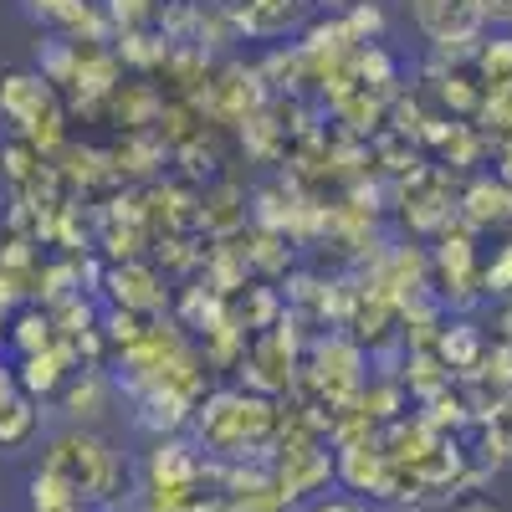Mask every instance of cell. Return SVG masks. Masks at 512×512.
I'll list each match as a JSON object with an SVG mask.
<instances>
[{"label": "cell", "mask_w": 512, "mask_h": 512, "mask_svg": "<svg viewBox=\"0 0 512 512\" xmlns=\"http://www.w3.org/2000/svg\"><path fill=\"white\" fill-rule=\"evenodd\" d=\"M487 451L497 456V461H512V395L507 400H497L492 410H487Z\"/></svg>", "instance_id": "12"}, {"label": "cell", "mask_w": 512, "mask_h": 512, "mask_svg": "<svg viewBox=\"0 0 512 512\" xmlns=\"http://www.w3.org/2000/svg\"><path fill=\"white\" fill-rule=\"evenodd\" d=\"M328 477H333V461H328V451H318V446H287V456H282V466H277V487L287 492V502L318 492Z\"/></svg>", "instance_id": "7"}, {"label": "cell", "mask_w": 512, "mask_h": 512, "mask_svg": "<svg viewBox=\"0 0 512 512\" xmlns=\"http://www.w3.org/2000/svg\"><path fill=\"white\" fill-rule=\"evenodd\" d=\"M72 369H77V354L57 338L52 349H41V354H26V359H21V369H16V390L31 395V400H47V395H57L62 384H67Z\"/></svg>", "instance_id": "4"}, {"label": "cell", "mask_w": 512, "mask_h": 512, "mask_svg": "<svg viewBox=\"0 0 512 512\" xmlns=\"http://www.w3.org/2000/svg\"><path fill=\"white\" fill-rule=\"evenodd\" d=\"M456 512H507V507H497V502H487V497H472V502H461Z\"/></svg>", "instance_id": "16"}, {"label": "cell", "mask_w": 512, "mask_h": 512, "mask_svg": "<svg viewBox=\"0 0 512 512\" xmlns=\"http://www.w3.org/2000/svg\"><path fill=\"white\" fill-rule=\"evenodd\" d=\"M108 512H139V507H108Z\"/></svg>", "instance_id": "18"}, {"label": "cell", "mask_w": 512, "mask_h": 512, "mask_svg": "<svg viewBox=\"0 0 512 512\" xmlns=\"http://www.w3.org/2000/svg\"><path fill=\"white\" fill-rule=\"evenodd\" d=\"M11 395H16V369H11V364H0V405H6Z\"/></svg>", "instance_id": "14"}, {"label": "cell", "mask_w": 512, "mask_h": 512, "mask_svg": "<svg viewBox=\"0 0 512 512\" xmlns=\"http://www.w3.org/2000/svg\"><path fill=\"white\" fill-rule=\"evenodd\" d=\"M405 6H415V0H405Z\"/></svg>", "instance_id": "20"}, {"label": "cell", "mask_w": 512, "mask_h": 512, "mask_svg": "<svg viewBox=\"0 0 512 512\" xmlns=\"http://www.w3.org/2000/svg\"><path fill=\"white\" fill-rule=\"evenodd\" d=\"M47 472L77 497V502H113V487L123 477V461L108 441H98L88 425H67L47 446Z\"/></svg>", "instance_id": "1"}, {"label": "cell", "mask_w": 512, "mask_h": 512, "mask_svg": "<svg viewBox=\"0 0 512 512\" xmlns=\"http://www.w3.org/2000/svg\"><path fill=\"white\" fill-rule=\"evenodd\" d=\"M318 6H328V11H364V6H374V0H318Z\"/></svg>", "instance_id": "15"}, {"label": "cell", "mask_w": 512, "mask_h": 512, "mask_svg": "<svg viewBox=\"0 0 512 512\" xmlns=\"http://www.w3.org/2000/svg\"><path fill=\"white\" fill-rule=\"evenodd\" d=\"M195 512H236V497H216V502H205V507H195Z\"/></svg>", "instance_id": "17"}, {"label": "cell", "mask_w": 512, "mask_h": 512, "mask_svg": "<svg viewBox=\"0 0 512 512\" xmlns=\"http://www.w3.org/2000/svg\"><path fill=\"white\" fill-rule=\"evenodd\" d=\"M410 21L420 26L425 41H436L441 52L477 47V36H482V26H487L482 0H415Z\"/></svg>", "instance_id": "3"}, {"label": "cell", "mask_w": 512, "mask_h": 512, "mask_svg": "<svg viewBox=\"0 0 512 512\" xmlns=\"http://www.w3.org/2000/svg\"><path fill=\"white\" fill-rule=\"evenodd\" d=\"M36 425H41V415H36V400L16 390L6 405H0V451H21V446L36 436Z\"/></svg>", "instance_id": "9"}, {"label": "cell", "mask_w": 512, "mask_h": 512, "mask_svg": "<svg viewBox=\"0 0 512 512\" xmlns=\"http://www.w3.org/2000/svg\"><path fill=\"white\" fill-rule=\"evenodd\" d=\"M72 507H82V502L47 472V466H41V472L31 477V512H72Z\"/></svg>", "instance_id": "11"}, {"label": "cell", "mask_w": 512, "mask_h": 512, "mask_svg": "<svg viewBox=\"0 0 512 512\" xmlns=\"http://www.w3.org/2000/svg\"><path fill=\"white\" fill-rule=\"evenodd\" d=\"M57 395H62V410H67L72 425H93V420H103L108 405H113V384L88 364V369H72Z\"/></svg>", "instance_id": "5"}, {"label": "cell", "mask_w": 512, "mask_h": 512, "mask_svg": "<svg viewBox=\"0 0 512 512\" xmlns=\"http://www.w3.org/2000/svg\"><path fill=\"white\" fill-rule=\"evenodd\" d=\"M512 216V185L507 180H482V185H472V195H466V221H477V226H497V221H507Z\"/></svg>", "instance_id": "10"}, {"label": "cell", "mask_w": 512, "mask_h": 512, "mask_svg": "<svg viewBox=\"0 0 512 512\" xmlns=\"http://www.w3.org/2000/svg\"><path fill=\"white\" fill-rule=\"evenodd\" d=\"M108 292H113V308H123V313H154V308H164V287H159V277L144 262L113 267L108 272Z\"/></svg>", "instance_id": "6"}, {"label": "cell", "mask_w": 512, "mask_h": 512, "mask_svg": "<svg viewBox=\"0 0 512 512\" xmlns=\"http://www.w3.org/2000/svg\"><path fill=\"white\" fill-rule=\"evenodd\" d=\"M6 338H11V349L26 359V354H41V349L57 344V323H52L47 308H21L16 323L6 328Z\"/></svg>", "instance_id": "8"}, {"label": "cell", "mask_w": 512, "mask_h": 512, "mask_svg": "<svg viewBox=\"0 0 512 512\" xmlns=\"http://www.w3.org/2000/svg\"><path fill=\"white\" fill-rule=\"evenodd\" d=\"M200 425V441L210 451H226V456H246V446H262L272 436V405L267 400H256L246 390H221V395H210V405L195 415Z\"/></svg>", "instance_id": "2"}, {"label": "cell", "mask_w": 512, "mask_h": 512, "mask_svg": "<svg viewBox=\"0 0 512 512\" xmlns=\"http://www.w3.org/2000/svg\"><path fill=\"white\" fill-rule=\"evenodd\" d=\"M0 338H6V313H0Z\"/></svg>", "instance_id": "19"}, {"label": "cell", "mask_w": 512, "mask_h": 512, "mask_svg": "<svg viewBox=\"0 0 512 512\" xmlns=\"http://www.w3.org/2000/svg\"><path fill=\"white\" fill-rule=\"evenodd\" d=\"M313 512H364L359 502H349V497H328V502H318Z\"/></svg>", "instance_id": "13"}]
</instances>
